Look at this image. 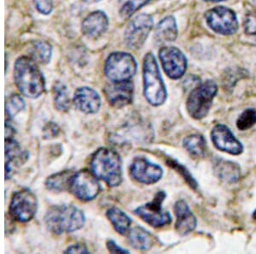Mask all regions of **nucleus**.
<instances>
[{
	"instance_id": "20",
	"label": "nucleus",
	"mask_w": 256,
	"mask_h": 254,
	"mask_svg": "<svg viewBox=\"0 0 256 254\" xmlns=\"http://www.w3.org/2000/svg\"><path fill=\"white\" fill-rule=\"evenodd\" d=\"M214 167L218 177L226 183H236L241 176V169L238 164L232 161L218 158L214 161Z\"/></svg>"
},
{
	"instance_id": "21",
	"label": "nucleus",
	"mask_w": 256,
	"mask_h": 254,
	"mask_svg": "<svg viewBox=\"0 0 256 254\" xmlns=\"http://www.w3.org/2000/svg\"><path fill=\"white\" fill-rule=\"evenodd\" d=\"M177 24L172 16L163 18L154 30V40L158 44L172 42L177 39Z\"/></svg>"
},
{
	"instance_id": "7",
	"label": "nucleus",
	"mask_w": 256,
	"mask_h": 254,
	"mask_svg": "<svg viewBox=\"0 0 256 254\" xmlns=\"http://www.w3.org/2000/svg\"><path fill=\"white\" fill-rule=\"evenodd\" d=\"M38 210V199L28 188L14 193L10 203V216L19 222H28L34 217Z\"/></svg>"
},
{
	"instance_id": "37",
	"label": "nucleus",
	"mask_w": 256,
	"mask_h": 254,
	"mask_svg": "<svg viewBox=\"0 0 256 254\" xmlns=\"http://www.w3.org/2000/svg\"><path fill=\"white\" fill-rule=\"evenodd\" d=\"M82 1H84V3L94 4L98 3V2H100L101 0H82Z\"/></svg>"
},
{
	"instance_id": "5",
	"label": "nucleus",
	"mask_w": 256,
	"mask_h": 254,
	"mask_svg": "<svg viewBox=\"0 0 256 254\" xmlns=\"http://www.w3.org/2000/svg\"><path fill=\"white\" fill-rule=\"evenodd\" d=\"M217 93L218 87L211 80L202 82L196 87L187 99L186 108L190 116L196 120L207 117Z\"/></svg>"
},
{
	"instance_id": "22",
	"label": "nucleus",
	"mask_w": 256,
	"mask_h": 254,
	"mask_svg": "<svg viewBox=\"0 0 256 254\" xmlns=\"http://www.w3.org/2000/svg\"><path fill=\"white\" fill-rule=\"evenodd\" d=\"M126 235L132 246L140 251H148L154 242L152 234L141 226L131 228Z\"/></svg>"
},
{
	"instance_id": "34",
	"label": "nucleus",
	"mask_w": 256,
	"mask_h": 254,
	"mask_svg": "<svg viewBox=\"0 0 256 254\" xmlns=\"http://www.w3.org/2000/svg\"><path fill=\"white\" fill-rule=\"evenodd\" d=\"M44 137L46 139L55 138L59 135L60 129L58 126L54 123H48L44 128Z\"/></svg>"
},
{
	"instance_id": "11",
	"label": "nucleus",
	"mask_w": 256,
	"mask_h": 254,
	"mask_svg": "<svg viewBox=\"0 0 256 254\" xmlns=\"http://www.w3.org/2000/svg\"><path fill=\"white\" fill-rule=\"evenodd\" d=\"M205 19L210 29L220 35H234L238 30V21L235 12L224 6H217L208 11Z\"/></svg>"
},
{
	"instance_id": "24",
	"label": "nucleus",
	"mask_w": 256,
	"mask_h": 254,
	"mask_svg": "<svg viewBox=\"0 0 256 254\" xmlns=\"http://www.w3.org/2000/svg\"><path fill=\"white\" fill-rule=\"evenodd\" d=\"M28 51L30 59L40 65L49 64L52 56V47L46 41H34Z\"/></svg>"
},
{
	"instance_id": "23",
	"label": "nucleus",
	"mask_w": 256,
	"mask_h": 254,
	"mask_svg": "<svg viewBox=\"0 0 256 254\" xmlns=\"http://www.w3.org/2000/svg\"><path fill=\"white\" fill-rule=\"evenodd\" d=\"M108 221L119 234L125 235L131 229L132 219L120 208L111 207L106 212Z\"/></svg>"
},
{
	"instance_id": "38",
	"label": "nucleus",
	"mask_w": 256,
	"mask_h": 254,
	"mask_svg": "<svg viewBox=\"0 0 256 254\" xmlns=\"http://www.w3.org/2000/svg\"><path fill=\"white\" fill-rule=\"evenodd\" d=\"M205 2H214V3H217V2H222L224 0H204Z\"/></svg>"
},
{
	"instance_id": "8",
	"label": "nucleus",
	"mask_w": 256,
	"mask_h": 254,
	"mask_svg": "<svg viewBox=\"0 0 256 254\" xmlns=\"http://www.w3.org/2000/svg\"><path fill=\"white\" fill-rule=\"evenodd\" d=\"M166 197L165 192H158L152 201L138 207L134 210V214L154 228H162L170 224L172 222V216L168 211L162 210V205Z\"/></svg>"
},
{
	"instance_id": "9",
	"label": "nucleus",
	"mask_w": 256,
	"mask_h": 254,
	"mask_svg": "<svg viewBox=\"0 0 256 254\" xmlns=\"http://www.w3.org/2000/svg\"><path fill=\"white\" fill-rule=\"evenodd\" d=\"M98 179L92 171L88 169L74 172L70 182V193L82 201L92 200L101 191Z\"/></svg>"
},
{
	"instance_id": "3",
	"label": "nucleus",
	"mask_w": 256,
	"mask_h": 254,
	"mask_svg": "<svg viewBox=\"0 0 256 254\" xmlns=\"http://www.w3.org/2000/svg\"><path fill=\"white\" fill-rule=\"evenodd\" d=\"M90 169L96 178L111 187L122 181V162L118 152L102 147L94 152L90 160Z\"/></svg>"
},
{
	"instance_id": "29",
	"label": "nucleus",
	"mask_w": 256,
	"mask_h": 254,
	"mask_svg": "<svg viewBox=\"0 0 256 254\" xmlns=\"http://www.w3.org/2000/svg\"><path fill=\"white\" fill-rule=\"evenodd\" d=\"M25 108V101L18 94H12L9 100L6 101V118L9 117L12 119Z\"/></svg>"
},
{
	"instance_id": "1",
	"label": "nucleus",
	"mask_w": 256,
	"mask_h": 254,
	"mask_svg": "<svg viewBox=\"0 0 256 254\" xmlns=\"http://www.w3.org/2000/svg\"><path fill=\"white\" fill-rule=\"evenodd\" d=\"M14 80L20 93L30 99H37L46 91L44 75L30 57L22 56L16 61Z\"/></svg>"
},
{
	"instance_id": "13",
	"label": "nucleus",
	"mask_w": 256,
	"mask_h": 254,
	"mask_svg": "<svg viewBox=\"0 0 256 254\" xmlns=\"http://www.w3.org/2000/svg\"><path fill=\"white\" fill-rule=\"evenodd\" d=\"M130 172L134 180L146 185L156 183L163 175L162 167L142 157L136 158L132 161Z\"/></svg>"
},
{
	"instance_id": "39",
	"label": "nucleus",
	"mask_w": 256,
	"mask_h": 254,
	"mask_svg": "<svg viewBox=\"0 0 256 254\" xmlns=\"http://www.w3.org/2000/svg\"><path fill=\"white\" fill-rule=\"evenodd\" d=\"M253 218L256 221V210L254 211L253 213Z\"/></svg>"
},
{
	"instance_id": "36",
	"label": "nucleus",
	"mask_w": 256,
	"mask_h": 254,
	"mask_svg": "<svg viewBox=\"0 0 256 254\" xmlns=\"http://www.w3.org/2000/svg\"><path fill=\"white\" fill-rule=\"evenodd\" d=\"M107 248L111 253H129V251L126 249L122 248V246H120L119 245H117L116 241H114L113 239H108L107 243Z\"/></svg>"
},
{
	"instance_id": "18",
	"label": "nucleus",
	"mask_w": 256,
	"mask_h": 254,
	"mask_svg": "<svg viewBox=\"0 0 256 254\" xmlns=\"http://www.w3.org/2000/svg\"><path fill=\"white\" fill-rule=\"evenodd\" d=\"M108 18L105 12H92L82 22V34L89 39L99 38L108 30Z\"/></svg>"
},
{
	"instance_id": "2",
	"label": "nucleus",
	"mask_w": 256,
	"mask_h": 254,
	"mask_svg": "<svg viewBox=\"0 0 256 254\" xmlns=\"http://www.w3.org/2000/svg\"><path fill=\"white\" fill-rule=\"evenodd\" d=\"M47 228L56 234H68L84 227L86 217L79 208L72 204L54 205L44 216Z\"/></svg>"
},
{
	"instance_id": "40",
	"label": "nucleus",
	"mask_w": 256,
	"mask_h": 254,
	"mask_svg": "<svg viewBox=\"0 0 256 254\" xmlns=\"http://www.w3.org/2000/svg\"></svg>"
},
{
	"instance_id": "17",
	"label": "nucleus",
	"mask_w": 256,
	"mask_h": 254,
	"mask_svg": "<svg viewBox=\"0 0 256 254\" xmlns=\"http://www.w3.org/2000/svg\"><path fill=\"white\" fill-rule=\"evenodd\" d=\"M73 103L76 109L84 114H95L101 107L102 100L94 89L82 87L74 92Z\"/></svg>"
},
{
	"instance_id": "19",
	"label": "nucleus",
	"mask_w": 256,
	"mask_h": 254,
	"mask_svg": "<svg viewBox=\"0 0 256 254\" xmlns=\"http://www.w3.org/2000/svg\"><path fill=\"white\" fill-rule=\"evenodd\" d=\"M174 213L176 215L175 229L181 235H186L195 229L198 224L196 217L193 214L189 205L184 199L178 200L174 204Z\"/></svg>"
},
{
	"instance_id": "31",
	"label": "nucleus",
	"mask_w": 256,
	"mask_h": 254,
	"mask_svg": "<svg viewBox=\"0 0 256 254\" xmlns=\"http://www.w3.org/2000/svg\"><path fill=\"white\" fill-rule=\"evenodd\" d=\"M166 164L171 168H172V169L177 170L178 172L180 173L183 176V178L186 180L190 187L193 188V189H196L198 187V182L196 181L194 177L190 175L189 170L186 167L183 166L182 164H180L178 162L174 160V159H172V158H168L166 160Z\"/></svg>"
},
{
	"instance_id": "14",
	"label": "nucleus",
	"mask_w": 256,
	"mask_h": 254,
	"mask_svg": "<svg viewBox=\"0 0 256 254\" xmlns=\"http://www.w3.org/2000/svg\"><path fill=\"white\" fill-rule=\"evenodd\" d=\"M106 99L111 106L114 108H122L130 105L134 99V86L130 81L111 82L104 90Z\"/></svg>"
},
{
	"instance_id": "26",
	"label": "nucleus",
	"mask_w": 256,
	"mask_h": 254,
	"mask_svg": "<svg viewBox=\"0 0 256 254\" xmlns=\"http://www.w3.org/2000/svg\"><path fill=\"white\" fill-rule=\"evenodd\" d=\"M183 146L193 158H204L207 154V142L202 135L194 134L187 136L184 140Z\"/></svg>"
},
{
	"instance_id": "4",
	"label": "nucleus",
	"mask_w": 256,
	"mask_h": 254,
	"mask_svg": "<svg viewBox=\"0 0 256 254\" xmlns=\"http://www.w3.org/2000/svg\"><path fill=\"white\" fill-rule=\"evenodd\" d=\"M143 77L144 95L147 101L153 106L164 104L168 97L166 85L153 53H147L144 59Z\"/></svg>"
},
{
	"instance_id": "12",
	"label": "nucleus",
	"mask_w": 256,
	"mask_h": 254,
	"mask_svg": "<svg viewBox=\"0 0 256 254\" xmlns=\"http://www.w3.org/2000/svg\"><path fill=\"white\" fill-rule=\"evenodd\" d=\"M159 59L166 76L178 80L184 75L187 70V59L178 48L164 47L159 51Z\"/></svg>"
},
{
	"instance_id": "10",
	"label": "nucleus",
	"mask_w": 256,
	"mask_h": 254,
	"mask_svg": "<svg viewBox=\"0 0 256 254\" xmlns=\"http://www.w3.org/2000/svg\"><path fill=\"white\" fill-rule=\"evenodd\" d=\"M153 18L140 14L129 23L124 33V43L129 49L138 50L143 47L153 28Z\"/></svg>"
},
{
	"instance_id": "15",
	"label": "nucleus",
	"mask_w": 256,
	"mask_h": 254,
	"mask_svg": "<svg viewBox=\"0 0 256 254\" xmlns=\"http://www.w3.org/2000/svg\"><path fill=\"white\" fill-rule=\"evenodd\" d=\"M212 143L217 149L232 155H240L244 146L227 126L217 124L211 132Z\"/></svg>"
},
{
	"instance_id": "33",
	"label": "nucleus",
	"mask_w": 256,
	"mask_h": 254,
	"mask_svg": "<svg viewBox=\"0 0 256 254\" xmlns=\"http://www.w3.org/2000/svg\"><path fill=\"white\" fill-rule=\"evenodd\" d=\"M35 8L43 15H49L53 10L52 0H34Z\"/></svg>"
},
{
	"instance_id": "16",
	"label": "nucleus",
	"mask_w": 256,
	"mask_h": 254,
	"mask_svg": "<svg viewBox=\"0 0 256 254\" xmlns=\"http://www.w3.org/2000/svg\"><path fill=\"white\" fill-rule=\"evenodd\" d=\"M6 179L10 178L18 167L24 164L30 157L28 152L20 149L18 141L13 137L6 138Z\"/></svg>"
},
{
	"instance_id": "32",
	"label": "nucleus",
	"mask_w": 256,
	"mask_h": 254,
	"mask_svg": "<svg viewBox=\"0 0 256 254\" xmlns=\"http://www.w3.org/2000/svg\"><path fill=\"white\" fill-rule=\"evenodd\" d=\"M244 30L245 34L256 42V13H250L245 17Z\"/></svg>"
},
{
	"instance_id": "6",
	"label": "nucleus",
	"mask_w": 256,
	"mask_h": 254,
	"mask_svg": "<svg viewBox=\"0 0 256 254\" xmlns=\"http://www.w3.org/2000/svg\"><path fill=\"white\" fill-rule=\"evenodd\" d=\"M137 69V62L134 56L124 52L111 53L105 61V75L113 82L130 81Z\"/></svg>"
},
{
	"instance_id": "30",
	"label": "nucleus",
	"mask_w": 256,
	"mask_h": 254,
	"mask_svg": "<svg viewBox=\"0 0 256 254\" xmlns=\"http://www.w3.org/2000/svg\"><path fill=\"white\" fill-rule=\"evenodd\" d=\"M256 123V109H246L236 121V127L242 131L251 129Z\"/></svg>"
},
{
	"instance_id": "28",
	"label": "nucleus",
	"mask_w": 256,
	"mask_h": 254,
	"mask_svg": "<svg viewBox=\"0 0 256 254\" xmlns=\"http://www.w3.org/2000/svg\"><path fill=\"white\" fill-rule=\"evenodd\" d=\"M152 0H119V13L122 18H131L134 13Z\"/></svg>"
},
{
	"instance_id": "35",
	"label": "nucleus",
	"mask_w": 256,
	"mask_h": 254,
	"mask_svg": "<svg viewBox=\"0 0 256 254\" xmlns=\"http://www.w3.org/2000/svg\"><path fill=\"white\" fill-rule=\"evenodd\" d=\"M65 253H89V250L86 245L83 244H74L70 245L65 251Z\"/></svg>"
},
{
	"instance_id": "27",
	"label": "nucleus",
	"mask_w": 256,
	"mask_h": 254,
	"mask_svg": "<svg viewBox=\"0 0 256 254\" xmlns=\"http://www.w3.org/2000/svg\"><path fill=\"white\" fill-rule=\"evenodd\" d=\"M53 94L56 109L62 112L68 111L71 106V100L67 87L61 82H56L53 87Z\"/></svg>"
},
{
	"instance_id": "25",
	"label": "nucleus",
	"mask_w": 256,
	"mask_h": 254,
	"mask_svg": "<svg viewBox=\"0 0 256 254\" xmlns=\"http://www.w3.org/2000/svg\"><path fill=\"white\" fill-rule=\"evenodd\" d=\"M74 174V172L73 170L68 169V170H62L61 172L50 175L46 181V187L50 191L58 192V193L70 190V182Z\"/></svg>"
}]
</instances>
